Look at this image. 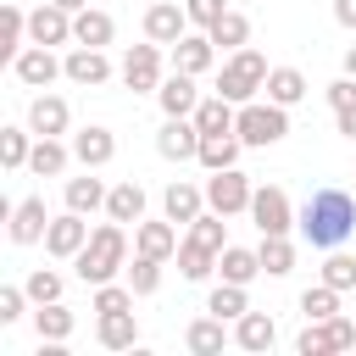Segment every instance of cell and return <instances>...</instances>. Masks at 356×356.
<instances>
[{"label":"cell","instance_id":"7a4b0ae2","mask_svg":"<svg viewBox=\"0 0 356 356\" xmlns=\"http://www.w3.org/2000/svg\"><path fill=\"white\" fill-rule=\"evenodd\" d=\"M122 256H128V234H122V222L111 217L106 228H95V234H89V245H83L72 261H78L83 284H111V273L122 267Z\"/></svg>","mask_w":356,"mask_h":356},{"label":"cell","instance_id":"30bf717a","mask_svg":"<svg viewBox=\"0 0 356 356\" xmlns=\"http://www.w3.org/2000/svg\"><path fill=\"white\" fill-rule=\"evenodd\" d=\"M184 22H189V11H178L172 0H156V6L145 11V39H156V44H178V39H184Z\"/></svg>","mask_w":356,"mask_h":356},{"label":"cell","instance_id":"f5cc1de1","mask_svg":"<svg viewBox=\"0 0 356 356\" xmlns=\"http://www.w3.org/2000/svg\"><path fill=\"white\" fill-rule=\"evenodd\" d=\"M345 72H350V78H356V50H350V56H345Z\"/></svg>","mask_w":356,"mask_h":356},{"label":"cell","instance_id":"f546056e","mask_svg":"<svg viewBox=\"0 0 356 356\" xmlns=\"http://www.w3.org/2000/svg\"><path fill=\"white\" fill-rule=\"evenodd\" d=\"M172 61H178V72H206L211 67V39H178L172 44Z\"/></svg>","mask_w":356,"mask_h":356},{"label":"cell","instance_id":"277c9868","mask_svg":"<svg viewBox=\"0 0 356 356\" xmlns=\"http://www.w3.org/2000/svg\"><path fill=\"white\" fill-rule=\"evenodd\" d=\"M234 134H239L245 145H278V139L289 134V117H284L278 100H267V106H245L239 122H234Z\"/></svg>","mask_w":356,"mask_h":356},{"label":"cell","instance_id":"4dcf8cb0","mask_svg":"<svg viewBox=\"0 0 356 356\" xmlns=\"http://www.w3.org/2000/svg\"><path fill=\"white\" fill-rule=\"evenodd\" d=\"M106 206V184L100 178H67V211H95Z\"/></svg>","mask_w":356,"mask_h":356},{"label":"cell","instance_id":"4fadbf2b","mask_svg":"<svg viewBox=\"0 0 356 356\" xmlns=\"http://www.w3.org/2000/svg\"><path fill=\"white\" fill-rule=\"evenodd\" d=\"M156 95H161V111H167V117H189V111L200 106V100H195V72H172Z\"/></svg>","mask_w":356,"mask_h":356},{"label":"cell","instance_id":"5bb4252c","mask_svg":"<svg viewBox=\"0 0 356 356\" xmlns=\"http://www.w3.org/2000/svg\"><path fill=\"white\" fill-rule=\"evenodd\" d=\"M134 228H139V234H134V239H139V256L167 261V256L178 250V228H172V217H167V222H134Z\"/></svg>","mask_w":356,"mask_h":356},{"label":"cell","instance_id":"ba28073f","mask_svg":"<svg viewBox=\"0 0 356 356\" xmlns=\"http://www.w3.org/2000/svg\"><path fill=\"white\" fill-rule=\"evenodd\" d=\"M156 150L167 161H189V156H200V128L184 122V117H167V128L156 134Z\"/></svg>","mask_w":356,"mask_h":356},{"label":"cell","instance_id":"b9f144b4","mask_svg":"<svg viewBox=\"0 0 356 356\" xmlns=\"http://www.w3.org/2000/svg\"><path fill=\"white\" fill-rule=\"evenodd\" d=\"M17 39H22V11L6 0V6H0V50L11 56V50H17Z\"/></svg>","mask_w":356,"mask_h":356},{"label":"cell","instance_id":"d6a6232c","mask_svg":"<svg viewBox=\"0 0 356 356\" xmlns=\"http://www.w3.org/2000/svg\"><path fill=\"white\" fill-rule=\"evenodd\" d=\"M206 312H217L222 323H228V317H245V312H250V306H245V284H228V278H222V284L211 289Z\"/></svg>","mask_w":356,"mask_h":356},{"label":"cell","instance_id":"8fae6325","mask_svg":"<svg viewBox=\"0 0 356 356\" xmlns=\"http://www.w3.org/2000/svg\"><path fill=\"white\" fill-rule=\"evenodd\" d=\"M72 11L67 6H39L33 17H28V33H33V44H61V39H72V22H67Z\"/></svg>","mask_w":356,"mask_h":356},{"label":"cell","instance_id":"484cf974","mask_svg":"<svg viewBox=\"0 0 356 356\" xmlns=\"http://www.w3.org/2000/svg\"><path fill=\"white\" fill-rule=\"evenodd\" d=\"M72 150H78V161L83 167H100V161H111V134L106 128H78V139H72Z\"/></svg>","mask_w":356,"mask_h":356},{"label":"cell","instance_id":"7402d4cb","mask_svg":"<svg viewBox=\"0 0 356 356\" xmlns=\"http://www.w3.org/2000/svg\"><path fill=\"white\" fill-rule=\"evenodd\" d=\"M234 122H239V111L228 106V95H217V100H200V106H195V128H200V134H228Z\"/></svg>","mask_w":356,"mask_h":356},{"label":"cell","instance_id":"2e32d148","mask_svg":"<svg viewBox=\"0 0 356 356\" xmlns=\"http://www.w3.org/2000/svg\"><path fill=\"white\" fill-rule=\"evenodd\" d=\"M17 78H22V83H33V89H44V83L56 78V56H50L44 44H33V50H17Z\"/></svg>","mask_w":356,"mask_h":356},{"label":"cell","instance_id":"ab89813d","mask_svg":"<svg viewBox=\"0 0 356 356\" xmlns=\"http://www.w3.org/2000/svg\"><path fill=\"white\" fill-rule=\"evenodd\" d=\"M156 267H161L156 256H139V261L128 267V284H134V295H150V289L161 284V273H156Z\"/></svg>","mask_w":356,"mask_h":356},{"label":"cell","instance_id":"9c48e42d","mask_svg":"<svg viewBox=\"0 0 356 356\" xmlns=\"http://www.w3.org/2000/svg\"><path fill=\"white\" fill-rule=\"evenodd\" d=\"M44 245H50V256H78V250L89 245V222H83V211L56 217V222L44 228Z\"/></svg>","mask_w":356,"mask_h":356},{"label":"cell","instance_id":"603a6c76","mask_svg":"<svg viewBox=\"0 0 356 356\" xmlns=\"http://www.w3.org/2000/svg\"><path fill=\"white\" fill-rule=\"evenodd\" d=\"M245 350H273V339H278V328H273V317L267 312H245L239 317V334H234Z\"/></svg>","mask_w":356,"mask_h":356},{"label":"cell","instance_id":"3957f363","mask_svg":"<svg viewBox=\"0 0 356 356\" xmlns=\"http://www.w3.org/2000/svg\"><path fill=\"white\" fill-rule=\"evenodd\" d=\"M256 89H267V61H261V50L239 44V50L222 61V72H217V95H228V100H250Z\"/></svg>","mask_w":356,"mask_h":356},{"label":"cell","instance_id":"f1b7e54d","mask_svg":"<svg viewBox=\"0 0 356 356\" xmlns=\"http://www.w3.org/2000/svg\"><path fill=\"white\" fill-rule=\"evenodd\" d=\"M250 39V17L245 11H222L217 22H211V44H228V50H239Z\"/></svg>","mask_w":356,"mask_h":356},{"label":"cell","instance_id":"d4e9b609","mask_svg":"<svg viewBox=\"0 0 356 356\" xmlns=\"http://www.w3.org/2000/svg\"><path fill=\"white\" fill-rule=\"evenodd\" d=\"M28 128H33V134H61V128H67V100L39 95V100H33V111H28Z\"/></svg>","mask_w":356,"mask_h":356},{"label":"cell","instance_id":"ffe728a7","mask_svg":"<svg viewBox=\"0 0 356 356\" xmlns=\"http://www.w3.org/2000/svg\"><path fill=\"white\" fill-rule=\"evenodd\" d=\"M111 33H117V22H111L106 11H89V6H83V11L72 17V39H78V44H111Z\"/></svg>","mask_w":356,"mask_h":356},{"label":"cell","instance_id":"816d5d0a","mask_svg":"<svg viewBox=\"0 0 356 356\" xmlns=\"http://www.w3.org/2000/svg\"><path fill=\"white\" fill-rule=\"evenodd\" d=\"M56 6H67V11H83V6H89V0H56Z\"/></svg>","mask_w":356,"mask_h":356},{"label":"cell","instance_id":"9a60e30c","mask_svg":"<svg viewBox=\"0 0 356 356\" xmlns=\"http://www.w3.org/2000/svg\"><path fill=\"white\" fill-rule=\"evenodd\" d=\"M217 267H222V278H228V284H250V278L261 273V250H245V245H222Z\"/></svg>","mask_w":356,"mask_h":356},{"label":"cell","instance_id":"ac0fdd59","mask_svg":"<svg viewBox=\"0 0 356 356\" xmlns=\"http://www.w3.org/2000/svg\"><path fill=\"white\" fill-rule=\"evenodd\" d=\"M200 161H206L211 172L234 167V161H239V134H234V128H228V134H200Z\"/></svg>","mask_w":356,"mask_h":356},{"label":"cell","instance_id":"74e56055","mask_svg":"<svg viewBox=\"0 0 356 356\" xmlns=\"http://www.w3.org/2000/svg\"><path fill=\"white\" fill-rule=\"evenodd\" d=\"M323 284H334V289H356V256L334 250V256L323 261Z\"/></svg>","mask_w":356,"mask_h":356},{"label":"cell","instance_id":"e0dca14e","mask_svg":"<svg viewBox=\"0 0 356 356\" xmlns=\"http://www.w3.org/2000/svg\"><path fill=\"white\" fill-rule=\"evenodd\" d=\"M111 67H106V56H100V44H78L72 56H67V78L72 83H100Z\"/></svg>","mask_w":356,"mask_h":356},{"label":"cell","instance_id":"f6af8a7d","mask_svg":"<svg viewBox=\"0 0 356 356\" xmlns=\"http://www.w3.org/2000/svg\"><path fill=\"white\" fill-rule=\"evenodd\" d=\"M328 350H334L328 323H306V334H300V356H328Z\"/></svg>","mask_w":356,"mask_h":356},{"label":"cell","instance_id":"83f0119b","mask_svg":"<svg viewBox=\"0 0 356 356\" xmlns=\"http://www.w3.org/2000/svg\"><path fill=\"white\" fill-rule=\"evenodd\" d=\"M161 206H167L172 222H195V217H200V189H195V184H167V200H161Z\"/></svg>","mask_w":356,"mask_h":356},{"label":"cell","instance_id":"c3c4849f","mask_svg":"<svg viewBox=\"0 0 356 356\" xmlns=\"http://www.w3.org/2000/svg\"><path fill=\"white\" fill-rule=\"evenodd\" d=\"M350 100H356V78H350V72H345V78H339V83H328V106H334V111H339V106H350Z\"/></svg>","mask_w":356,"mask_h":356},{"label":"cell","instance_id":"f35d334b","mask_svg":"<svg viewBox=\"0 0 356 356\" xmlns=\"http://www.w3.org/2000/svg\"><path fill=\"white\" fill-rule=\"evenodd\" d=\"M28 156H33V150H28V134H22V128H0V161H6V167H22Z\"/></svg>","mask_w":356,"mask_h":356},{"label":"cell","instance_id":"6da1fadb","mask_svg":"<svg viewBox=\"0 0 356 356\" xmlns=\"http://www.w3.org/2000/svg\"><path fill=\"white\" fill-rule=\"evenodd\" d=\"M350 228H356V206H350L345 189H317V195L300 206V234H306L312 245H323V250H334Z\"/></svg>","mask_w":356,"mask_h":356},{"label":"cell","instance_id":"e575fe53","mask_svg":"<svg viewBox=\"0 0 356 356\" xmlns=\"http://www.w3.org/2000/svg\"><path fill=\"white\" fill-rule=\"evenodd\" d=\"M300 312H306V323H317V317H334V312H339V289H334V284H317V289H306V295H300Z\"/></svg>","mask_w":356,"mask_h":356},{"label":"cell","instance_id":"60d3db41","mask_svg":"<svg viewBox=\"0 0 356 356\" xmlns=\"http://www.w3.org/2000/svg\"><path fill=\"white\" fill-rule=\"evenodd\" d=\"M33 300H61V273H50V267H39V273H28V284H22Z\"/></svg>","mask_w":356,"mask_h":356},{"label":"cell","instance_id":"7c38bea8","mask_svg":"<svg viewBox=\"0 0 356 356\" xmlns=\"http://www.w3.org/2000/svg\"><path fill=\"white\" fill-rule=\"evenodd\" d=\"M95 339H100L106 350H128V345H139V323H134V312H100Z\"/></svg>","mask_w":356,"mask_h":356},{"label":"cell","instance_id":"d590c367","mask_svg":"<svg viewBox=\"0 0 356 356\" xmlns=\"http://www.w3.org/2000/svg\"><path fill=\"white\" fill-rule=\"evenodd\" d=\"M39 334L44 339H67L72 334V312L61 300H39Z\"/></svg>","mask_w":356,"mask_h":356},{"label":"cell","instance_id":"f907efd6","mask_svg":"<svg viewBox=\"0 0 356 356\" xmlns=\"http://www.w3.org/2000/svg\"><path fill=\"white\" fill-rule=\"evenodd\" d=\"M334 17H339L345 28H356V0H334Z\"/></svg>","mask_w":356,"mask_h":356},{"label":"cell","instance_id":"681fc988","mask_svg":"<svg viewBox=\"0 0 356 356\" xmlns=\"http://www.w3.org/2000/svg\"><path fill=\"white\" fill-rule=\"evenodd\" d=\"M339 134H350V139H356V100H350V106H339Z\"/></svg>","mask_w":356,"mask_h":356},{"label":"cell","instance_id":"cb8c5ba5","mask_svg":"<svg viewBox=\"0 0 356 356\" xmlns=\"http://www.w3.org/2000/svg\"><path fill=\"white\" fill-rule=\"evenodd\" d=\"M222 339H228V334H222V317H217V312H211V317H195V323H189V334H184V345H189L195 356L222 350Z\"/></svg>","mask_w":356,"mask_h":356},{"label":"cell","instance_id":"1f68e13d","mask_svg":"<svg viewBox=\"0 0 356 356\" xmlns=\"http://www.w3.org/2000/svg\"><path fill=\"white\" fill-rule=\"evenodd\" d=\"M178 267H184V278H206V273L217 267V250L200 245V239H184V245H178Z\"/></svg>","mask_w":356,"mask_h":356},{"label":"cell","instance_id":"bcb514c9","mask_svg":"<svg viewBox=\"0 0 356 356\" xmlns=\"http://www.w3.org/2000/svg\"><path fill=\"white\" fill-rule=\"evenodd\" d=\"M184 11H189V22H206V28H211V22H217L228 6H222V0H189Z\"/></svg>","mask_w":356,"mask_h":356},{"label":"cell","instance_id":"7bdbcfd3","mask_svg":"<svg viewBox=\"0 0 356 356\" xmlns=\"http://www.w3.org/2000/svg\"><path fill=\"white\" fill-rule=\"evenodd\" d=\"M189 239H200V245L222 250V211H211V217H195V222H189Z\"/></svg>","mask_w":356,"mask_h":356},{"label":"cell","instance_id":"44dd1931","mask_svg":"<svg viewBox=\"0 0 356 356\" xmlns=\"http://www.w3.org/2000/svg\"><path fill=\"white\" fill-rule=\"evenodd\" d=\"M300 95H306V72H300V67H273V72H267V100L295 106Z\"/></svg>","mask_w":356,"mask_h":356},{"label":"cell","instance_id":"ee69618b","mask_svg":"<svg viewBox=\"0 0 356 356\" xmlns=\"http://www.w3.org/2000/svg\"><path fill=\"white\" fill-rule=\"evenodd\" d=\"M134 306V284L128 289H117V284H100V295H95V312H128Z\"/></svg>","mask_w":356,"mask_h":356},{"label":"cell","instance_id":"4316f807","mask_svg":"<svg viewBox=\"0 0 356 356\" xmlns=\"http://www.w3.org/2000/svg\"><path fill=\"white\" fill-rule=\"evenodd\" d=\"M106 211H111L117 222H139V217H145V189H139V184H117V189L106 195Z\"/></svg>","mask_w":356,"mask_h":356},{"label":"cell","instance_id":"8d00e7d4","mask_svg":"<svg viewBox=\"0 0 356 356\" xmlns=\"http://www.w3.org/2000/svg\"><path fill=\"white\" fill-rule=\"evenodd\" d=\"M28 167H33V172H61V167H67V150L56 145V134H39V145H33Z\"/></svg>","mask_w":356,"mask_h":356},{"label":"cell","instance_id":"d6986e66","mask_svg":"<svg viewBox=\"0 0 356 356\" xmlns=\"http://www.w3.org/2000/svg\"><path fill=\"white\" fill-rule=\"evenodd\" d=\"M44 228H50L44 200H17V206H11V239H22V245H28V239H39Z\"/></svg>","mask_w":356,"mask_h":356},{"label":"cell","instance_id":"52a82bcc","mask_svg":"<svg viewBox=\"0 0 356 356\" xmlns=\"http://www.w3.org/2000/svg\"><path fill=\"white\" fill-rule=\"evenodd\" d=\"M122 78H128V89H156L161 83V44L156 39L150 44H134L122 56Z\"/></svg>","mask_w":356,"mask_h":356},{"label":"cell","instance_id":"5b68a950","mask_svg":"<svg viewBox=\"0 0 356 356\" xmlns=\"http://www.w3.org/2000/svg\"><path fill=\"white\" fill-rule=\"evenodd\" d=\"M250 195H256V189H250V178H245L239 167L211 172V184H206V200H211V211H222V217H228V211H245Z\"/></svg>","mask_w":356,"mask_h":356},{"label":"cell","instance_id":"7dc6e473","mask_svg":"<svg viewBox=\"0 0 356 356\" xmlns=\"http://www.w3.org/2000/svg\"><path fill=\"white\" fill-rule=\"evenodd\" d=\"M22 295H28V289H11V284L0 289V323H11V317H22Z\"/></svg>","mask_w":356,"mask_h":356},{"label":"cell","instance_id":"8992f818","mask_svg":"<svg viewBox=\"0 0 356 356\" xmlns=\"http://www.w3.org/2000/svg\"><path fill=\"white\" fill-rule=\"evenodd\" d=\"M250 217H256L261 234H284V228H289V195H284L278 184H261V189L250 195Z\"/></svg>","mask_w":356,"mask_h":356},{"label":"cell","instance_id":"836d02e7","mask_svg":"<svg viewBox=\"0 0 356 356\" xmlns=\"http://www.w3.org/2000/svg\"><path fill=\"white\" fill-rule=\"evenodd\" d=\"M295 267V245L284 234H267L261 239V273H289Z\"/></svg>","mask_w":356,"mask_h":356}]
</instances>
